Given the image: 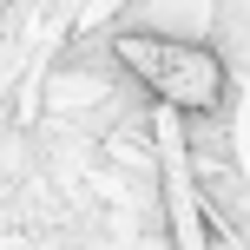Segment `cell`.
I'll list each match as a JSON object with an SVG mask.
<instances>
[{"mask_svg": "<svg viewBox=\"0 0 250 250\" xmlns=\"http://www.w3.org/2000/svg\"><path fill=\"white\" fill-rule=\"evenodd\" d=\"M119 66L138 79L145 92H158L165 105H185V112H211L224 99V66L211 46L198 40H165V33H119L112 40Z\"/></svg>", "mask_w": 250, "mask_h": 250, "instance_id": "cell-1", "label": "cell"}]
</instances>
